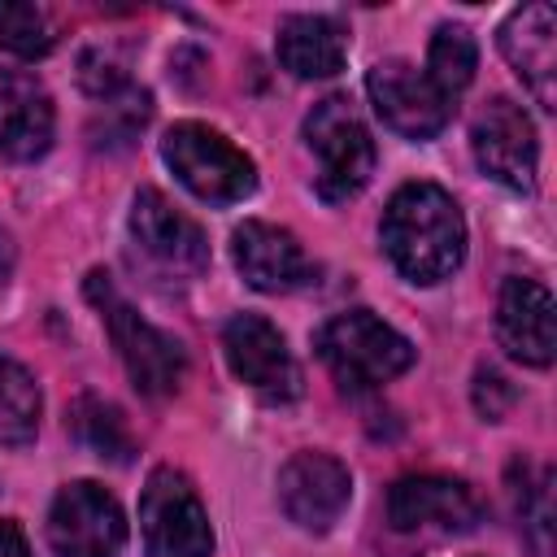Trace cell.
Returning <instances> with one entry per match:
<instances>
[{"label":"cell","instance_id":"cell-1","mask_svg":"<svg viewBox=\"0 0 557 557\" xmlns=\"http://www.w3.org/2000/svg\"><path fill=\"white\" fill-rule=\"evenodd\" d=\"M383 252L409 283H444L466 261V218L440 183H405L383 209Z\"/></svg>","mask_w":557,"mask_h":557},{"label":"cell","instance_id":"cell-2","mask_svg":"<svg viewBox=\"0 0 557 557\" xmlns=\"http://www.w3.org/2000/svg\"><path fill=\"white\" fill-rule=\"evenodd\" d=\"M83 292H87V300L96 305V313H100V322H104V331H109V339H113V348H117V357H122L131 383H135L144 396H152V400L174 396L178 383H183V374H187V352H183V344H178L170 331L152 326V322L117 292V283H113L104 270H91L87 283H83Z\"/></svg>","mask_w":557,"mask_h":557},{"label":"cell","instance_id":"cell-3","mask_svg":"<svg viewBox=\"0 0 557 557\" xmlns=\"http://www.w3.org/2000/svg\"><path fill=\"white\" fill-rule=\"evenodd\" d=\"M161 161L205 205H235L257 191V161L205 122H174L161 139Z\"/></svg>","mask_w":557,"mask_h":557},{"label":"cell","instance_id":"cell-4","mask_svg":"<svg viewBox=\"0 0 557 557\" xmlns=\"http://www.w3.org/2000/svg\"><path fill=\"white\" fill-rule=\"evenodd\" d=\"M318 357L326 361V370L344 387L366 392V387H379V383H392L396 374H405L418 352L379 313H370V309H344L331 322H322V331H318Z\"/></svg>","mask_w":557,"mask_h":557},{"label":"cell","instance_id":"cell-5","mask_svg":"<svg viewBox=\"0 0 557 557\" xmlns=\"http://www.w3.org/2000/svg\"><path fill=\"white\" fill-rule=\"evenodd\" d=\"M305 144L318 157V196L326 205L352 200L374 174V139L348 96H326L305 113Z\"/></svg>","mask_w":557,"mask_h":557},{"label":"cell","instance_id":"cell-6","mask_svg":"<svg viewBox=\"0 0 557 557\" xmlns=\"http://www.w3.org/2000/svg\"><path fill=\"white\" fill-rule=\"evenodd\" d=\"M139 531H144L148 557H213L209 509L196 483L174 466H157L144 479Z\"/></svg>","mask_w":557,"mask_h":557},{"label":"cell","instance_id":"cell-7","mask_svg":"<svg viewBox=\"0 0 557 557\" xmlns=\"http://www.w3.org/2000/svg\"><path fill=\"white\" fill-rule=\"evenodd\" d=\"M470 148L474 161L487 178H496L500 187L531 196L535 178H540V139H535V122L531 113L509 100V96H492L470 126Z\"/></svg>","mask_w":557,"mask_h":557},{"label":"cell","instance_id":"cell-8","mask_svg":"<svg viewBox=\"0 0 557 557\" xmlns=\"http://www.w3.org/2000/svg\"><path fill=\"white\" fill-rule=\"evenodd\" d=\"M48 544L57 557H117L126 544V513L96 479H74L52 496Z\"/></svg>","mask_w":557,"mask_h":557},{"label":"cell","instance_id":"cell-9","mask_svg":"<svg viewBox=\"0 0 557 557\" xmlns=\"http://www.w3.org/2000/svg\"><path fill=\"white\" fill-rule=\"evenodd\" d=\"M222 352H226L231 374L270 405H287L305 387L283 331L261 313H235L222 326Z\"/></svg>","mask_w":557,"mask_h":557},{"label":"cell","instance_id":"cell-10","mask_svg":"<svg viewBox=\"0 0 557 557\" xmlns=\"http://www.w3.org/2000/svg\"><path fill=\"white\" fill-rule=\"evenodd\" d=\"M366 91H370L374 113L396 135L418 139V144L435 139L453 117V100L426 78V70H418L413 61H400V57L379 61L366 74Z\"/></svg>","mask_w":557,"mask_h":557},{"label":"cell","instance_id":"cell-11","mask_svg":"<svg viewBox=\"0 0 557 557\" xmlns=\"http://www.w3.org/2000/svg\"><path fill=\"white\" fill-rule=\"evenodd\" d=\"M479 518V496L448 474H405L387 492V522L405 535H466Z\"/></svg>","mask_w":557,"mask_h":557},{"label":"cell","instance_id":"cell-12","mask_svg":"<svg viewBox=\"0 0 557 557\" xmlns=\"http://www.w3.org/2000/svg\"><path fill=\"white\" fill-rule=\"evenodd\" d=\"M352 500V474L339 457L300 448L278 470V505L300 531H331Z\"/></svg>","mask_w":557,"mask_h":557},{"label":"cell","instance_id":"cell-13","mask_svg":"<svg viewBox=\"0 0 557 557\" xmlns=\"http://www.w3.org/2000/svg\"><path fill=\"white\" fill-rule=\"evenodd\" d=\"M131 239L139 252L174 274H200L209 265V239L196 218L170 205L157 187H139L131 200Z\"/></svg>","mask_w":557,"mask_h":557},{"label":"cell","instance_id":"cell-14","mask_svg":"<svg viewBox=\"0 0 557 557\" xmlns=\"http://www.w3.org/2000/svg\"><path fill=\"white\" fill-rule=\"evenodd\" d=\"M231 257H235L244 283L257 292H296V287L313 283V274H318V265L309 261V252L300 248V239L287 226L257 222V218L235 226Z\"/></svg>","mask_w":557,"mask_h":557},{"label":"cell","instance_id":"cell-15","mask_svg":"<svg viewBox=\"0 0 557 557\" xmlns=\"http://www.w3.org/2000/svg\"><path fill=\"white\" fill-rule=\"evenodd\" d=\"M496 339L500 348L522 361V366H553L557 352V331H553V292L540 278H522L509 274L500 283V300H496Z\"/></svg>","mask_w":557,"mask_h":557},{"label":"cell","instance_id":"cell-16","mask_svg":"<svg viewBox=\"0 0 557 557\" xmlns=\"http://www.w3.org/2000/svg\"><path fill=\"white\" fill-rule=\"evenodd\" d=\"M496 44H500L505 61L513 65V74L531 87L535 104L553 109V100H557V13H553V4L513 9L500 22Z\"/></svg>","mask_w":557,"mask_h":557},{"label":"cell","instance_id":"cell-17","mask_svg":"<svg viewBox=\"0 0 557 557\" xmlns=\"http://www.w3.org/2000/svg\"><path fill=\"white\" fill-rule=\"evenodd\" d=\"M57 109L39 78L0 70V152L9 161H39L52 148Z\"/></svg>","mask_w":557,"mask_h":557},{"label":"cell","instance_id":"cell-18","mask_svg":"<svg viewBox=\"0 0 557 557\" xmlns=\"http://www.w3.org/2000/svg\"><path fill=\"white\" fill-rule=\"evenodd\" d=\"M274 57L296 78H331L348 61V30L331 13H287L274 35Z\"/></svg>","mask_w":557,"mask_h":557},{"label":"cell","instance_id":"cell-19","mask_svg":"<svg viewBox=\"0 0 557 557\" xmlns=\"http://www.w3.org/2000/svg\"><path fill=\"white\" fill-rule=\"evenodd\" d=\"M509 496L535 557H553V470L518 457L509 466Z\"/></svg>","mask_w":557,"mask_h":557},{"label":"cell","instance_id":"cell-20","mask_svg":"<svg viewBox=\"0 0 557 557\" xmlns=\"http://www.w3.org/2000/svg\"><path fill=\"white\" fill-rule=\"evenodd\" d=\"M44 418V392L35 374L0 352V444H30Z\"/></svg>","mask_w":557,"mask_h":557},{"label":"cell","instance_id":"cell-21","mask_svg":"<svg viewBox=\"0 0 557 557\" xmlns=\"http://www.w3.org/2000/svg\"><path fill=\"white\" fill-rule=\"evenodd\" d=\"M474 70H479V44H474L470 26H461V22L435 26V35H431V44H426V78H431L448 100H457V96L470 87Z\"/></svg>","mask_w":557,"mask_h":557},{"label":"cell","instance_id":"cell-22","mask_svg":"<svg viewBox=\"0 0 557 557\" xmlns=\"http://www.w3.org/2000/svg\"><path fill=\"white\" fill-rule=\"evenodd\" d=\"M0 48L13 52V57H22V61L48 57L57 48V17L44 4L0 0Z\"/></svg>","mask_w":557,"mask_h":557},{"label":"cell","instance_id":"cell-23","mask_svg":"<svg viewBox=\"0 0 557 557\" xmlns=\"http://www.w3.org/2000/svg\"><path fill=\"white\" fill-rule=\"evenodd\" d=\"M74 431L83 435V444L100 457H113V461H131V435H126V422L122 413L100 400V396H78L74 400Z\"/></svg>","mask_w":557,"mask_h":557},{"label":"cell","instance_id":"cell-24","mask_svg":"<svg viewBox=\"0 0 557 557\" xmlns=\"http://www.w3.org/2000/svg\"><path fill=\"white\" fill-rule=\"evenodd\" d=\"M78 83H83L91 96L109 100V96H117V91L131 87V83H126V61H122L109 44H96V48H87V52L78 57Z\"/></svg>","mask_w":557,"mask_h":557},{"label":"cell","instance_id":"cell-25","mask_svg":"<svg viewBox=\"0 0 557 557\" xmlns=\"http://www.w3.org/2000/svg\"><path fill=\"white\" fill-rule=\"evenodd\" d=\"M148 113H152L148 91L126 87V91L109 96V100H104V117H100V126H104V139H100V144H126V139L148 122ZM100 126H96V131H100Z\"/></svg>","mask_w":557,"mask_h":557},{"label":"cell","instance_id":"cell-26","mask_svg":"<svg viewBox=\"0 0 557 557\" xmlns=\"http://www.w3.org/2000/svg\"><path fill=\"white\" fill-rule=\"evenodd\" d=\"M513 387H509V379L500 374V370H492V366H479V374H474V409L487 418V422H500L505 418V409L513 405Z\"/></svg>","mask_w":557,"mask_h":557},{"label":"cell","instance_id":"cell-27","mask_svg":"<svg viewBox=\"0 0 557 557\" xmlns=\"http://www.w3.org/2000/svg\"><path fill=\"white\" fill-rule=\"evenodd\" d=\"M0 557H35L26 544V531L13 518H0Z\"/></svg>","mask_w":557,"mask_h":557},{"label":"cell","instance_id":"cell-28","mask_svg":"<svg viewBox=\"0 0 557 557\" xmlns=\"http://www.w3.org/2000/svg\"><path fill=\"white\" fill-rule=\"evenodd\" d=\"M9 270H13V239H9V231L0 226V283L9 278Z\"/></svg>","mask_w":557,"mask_h":557}]
</instances>
